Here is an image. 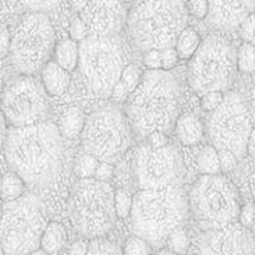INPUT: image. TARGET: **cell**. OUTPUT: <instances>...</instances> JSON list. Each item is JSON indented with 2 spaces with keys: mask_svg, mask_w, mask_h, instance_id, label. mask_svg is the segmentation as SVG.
I'll use <instances>...</instances> for the list:
<instances>
[{
  "mask_svg": "<svg viewBox=\"0 0 255 255\" xmlns=\"http://www.w3.org/2000/svg\"><path fill=\"white\" fill-rule=\"evenodd\" d=\"M3 149L11 170L32 187L51 185L63 171L65 147L53 123L9 128Z\"/></svg>",
  "mask_w": 255,
  "mask_h": 255,
  "instance_id": "cell-1",
  "label": "cell"
},
{
  "mask_svg": "<svg viewBox=\"0 0 255 255\" xmlns=\"http://www.w3.org/2000/svg\"><path fill=\"white\" fill-rule=\"evenodd\" d=\"M181 104L182 89L171 72L147 71L128 99V123L141 138L153 131L166 134L178 120Z\"/></svg>",
  "mask_w": 255,
  "mask_h": 255,
  "instance_id": "cell-2",
  "label": "cell"
},
{
  "mask_svg": "<svg viewBox=\"0 0 255 255\" xmlns=\"http://www.w3.org/2000/svg\"><path fill=\"white\" fill-rule=\"evenodd\" d=\"M189 199L181 187L139 190L133 195L130 226L133 235L158 249L186 221Z\"/></svg>",
  "mask_w": 255,
  "mask_h": 255,
  "instance_id": "cell-3",
  "label": "cell"
},
{
  "mask_svg": "<svg viewBox=\"0 0 255 255\" xmlns=\"http://www.w3.org/2000/svg\"><path fill=\"white\" fill-rule=\"evenodd\" d=\"M187 13L186 4L177 0L133 4L127 20L133 43L143 52L174 48L178 36L187 27Z\"/></svg>",
  "mask_w": 255,
  "mask_h": 255,
  "instance_id": "cell-4",
  "label": "cell"
},
{
  "mask_svg": "<svg viewBox=\"0 0 255 255\" xmlns=\"http://www.w3.org/2000/svg\"><path fill=\"white\" fill-rule=\"evenodd\" d=\"M127 65V52L117 36L89 35L79 44L77 67L96 97H111Z\"/></svg>",
  "mask_w": 255,
  "mask_h": 255,
  "instance_id": "cell-5",
  "label": "cell"
},
{
  "mask_svg": "<svg viewBox=\"0 0 255 255\" xmlns=\"http://www.w3.org/2000/svg\"><path fill=\"white\" fill-rule=\"evenodd\" d=\"M237 71V48L222 33H211L203 40L187 68V80L199 96L223 92L230 87Z\"/></svg>",
  "mask_w": 255,
  "mask_h": 255,
  "instance_id": "cell-6",
  "label": "cell"
},
{
  "mask_svg": "<svg viewBox=\"0 0 255 255\" xmlns=\"http://www.w3.org/2000/svg\"><path fill=\"white\" fill-rule=\"evenodd\" d=\"M68 214L73 226L85 238H101L115 225V190L108 182L80 179L72 187Z\"/></svg>",
  "mask_w": 255,
  "mask_h": 255,
  "instance_id": "cell-7",
  "label": "cell"
},
{
  "mask_svg": "<svg viewBox=\"0 0 255 255\" xmlns=\"http://www.w3.org/2000/svg\"><path fill=\"white\" fill-rule=\"evenodd\" d=\"M47 225V215L36 195L3 203L0 245L4 255H28L39 250Z\"/></svg>",
  "mask_w": 255,
  "mask_h": 255,
  "instance_id": "cell-8",
  "label": "cell"
},
{
  "mask_svg": "<svg viewBox=\"0 0 255 255\" xmlns=\"http://www.w3.org/2000/svg\"><path fill=\"white\" fill-rule=\"evenodd\" d=\"M189 209L201 229L213 231L235 223L242 207L234 183L217 174L198 178L191 189Z\"/></svg>",
  "mask_w": 255,
  "mask_h": 255,
  "instance_id": "cell-9",
  "label": "cell"
},
{
  "mask_svg": "<svg viewBox=\"0 0 255 255\" xmlns=\"http://www.w3.org/2000/svg\"><path fill=\"white\" fill-rule=\"evenodd\" d=\"M131 129L127 116L116 107L93 112L84 125L80 135L84 153L99 162H116L130 145Z\"/></svg>",
  "mask_w": 255,
  "mask_h": 255,
  "instance_id": "cell-10",
  "label": "cell"
},
{
  "mask_svg": "<svg viewBox=\"0 0 255 255\" xmlns=\"http://www.w3.org/2000/svg\"><path fill=\"white\" fill-rule=\"evenodd\" d=\"M55 29L43 12L24 17L13 32L9 48L11 63L21 76H32L43 69L55 51Z\"/></svg>",
  "mask_w": 255,
  "mask_h": 255,
  "instance_id": "cell-11",
  "label": "cell"
},
{
  "mask_svg": "<svg viewBox=\"0 0 255 255\" xmlns=\"http://www.w3.org/2000/svg\"><path fill=\"white\" fill-rule=\"evenodd\" d=\"M251 129L249 109L241 96L234 92L225 95L222 104L210 113L206 121L207 135L213 147L230 151L238 159L246 153Z\"/></svg>",
  "mask_w": 255,
  "mask_h": 255,
  "instance_id": "cell-12",
  "label": "cell"
},
{
  "mask_svg": "<svg viewBox=\"0 0 255 255\" xmlns=\"http://www.w3.org/2000/svg\"><path fill=\"white\" fill-rule=\"evenodd\" d=\"M131 169L139 190L179 187L185 177V163L174 145L153 149L143 143L134 150Z\"/></svg>",
  "mask_w": 255,
  "mask_h": 255,
  "instance_id": "cell-13",
  "label": "cell"
},
{
  "mask_svg": "<svg viewBox=\"0 0 255 255\" xmlns=\"http://www.w3.org/2000/svg\"><path fill=\"white\" fill-rule=\"evenodd\" d=\"M0 111L11 128L43 123L48 113V103L41 83L33 76H20L9 81L1 93Z\"/></svg>",
  "mask_w": 255,
  "mask_h": 255,
  "instance_id": "cell-14",
  "label": "cell"
},
{
  "mask_svg": "<svg viewBox=\"0 0 255 255\" xmlns=\"http://www.w3.org/2000/svg\"><path fill=\"white\" fill-rule=\"evenodd\" d=\"M199 255H255L254 237L237 222L207 231L199 243Z\"/></svg>",
  "mask_w": 255,
  "mask_h": 255,
  "instance_id": "cell-15",
  "label": "cell"
},
{
  "mask_svg": "<svg viewBox=\"0 0 255 255\" xmlns=\"http://www.w3.org/2000/svg\"><path fill=\"white\" fill-rule=\"evenodd\" d=\"M80 19L85 24L89 35L116 36L128 20L127 9L120 1H87L80 12Z\"/></svg>",
  "mask_w": 255,
  "mask_h": 255,
  "instance_id": "cell-16",
  "label": "cell"
},
{
  "mask_svg": "<svg viewBox=\"0 0 255 255\" xmlns=\"http://www.w3.org/2000/svg\"><path fill=\"white\" fill-rule=\"evenodd\" d=\"M254 1L239 0H215L209 1V12L205 17L209 27L219 31L239 29L243 20L254 13Z\"/></svg>",
  "mask_w": 255,
  "mask_h": 255,
  "instance_id": "cell-17",
  "label": "cell"
},
{
  "mask_svg": "<svg viewBox=\"0 0 255 255\" xmlns=\"http://www.w3.org/2000/svg\"><path fill=\"white\" fill-rule=\"evenodd\" d=\"M71 84V73L59 67L55 61H48L41 69V85L45 93L59 97Z\"/></svg>",
  "mask_w": 255,
  "mask_h": 255,
  "instance_id": "cell-18",
  "label": "cell"
},
{
  "mask_svg": "<svg viewBox=\"0 0 255 255\" xmlns=\"http://www.w3.org/2000/svg\"><path fill=\"white\" fill-rule=\"evenodd\" d=\"M84 125H85V115L84 112L77 107L68 108L60 116L57 129L61 135V138L75 139L79 138L83 133Z\"/></svg>",
  "mask_w": 255,
  "mask_h": 255,
  "instance_id": "cell-19",
  "label": "cell"
},
{
  "mask_svg": "<svg viewBox=\"0 0 255 255\" xmlns=\"http://www.w3.org/2000/svg\"><path fill=\"white\" fill-rule=\"evenodd\" d=\"M141 69L137 65H127L124 72L120 76L119 81L116 84L115 89L112 92V96L117 103H125L130 95L135 91V88L138 87L139 80H141Z\"/></svg>",
  "mask_w": 255,
  "mask_h": 255,
  "instance_id": "cell-20",
  "label": "cell"
},
{
  "mask_svg": "<svg viewBox=\"0 0 255 255\" xmlns=\"http://www.w3.org/2000/svg\"><path fill=\"white\" fill-rule=\"evenodd\" d=\"M175 134L185 146L195 145L202 139V123L194 115H185L178 117L175 123Z\"/></svg>",
  "mask_w": 255,
  "mask_h": 255,
  "instance_id": "cell-21",
  "label": "cell"
},
{
  "mask_svg": "<svg viewBox=\"0 0 255 255\" xmlns=\"http://www.w3.org/2000/svg\"><path fill=\"white\" fill-rule=\"evenodd\" d=\"M67 243V231L59 222H48L41 237L40 247L48 255H57Z\"/></svg>",
  "mask_w": 255,
  "mask_h": 255,
  "instance_id": "cell-22",
  "label": "cell"
},
{
  "mask_svg": "<svg viewBox=\"0 0 255 255\" xmlns=\"http://www.w3.org/2000/svg\"><path fill=\"white\" fill-rule=\"evenodd\" d=\"M55 63L71 73L79 65V44L71 39L61 40L55 47Z\"/></svg>",
  "mask_w": 255,
  "mask_h": 255,
  "instance_id": "cell-23",
  "label": "cell"
},
{
  "mask_svg": "<svg viewBox=\"0 0 255 255\" xmlns=\"http://www.w3.org/2000/svg\"><path fill=\"white\" fill-rule=\"evenodd\" d=\"M25 183L19 175L13 171H9L0 181V199L4 203L13 202L24 195Z\"/></svg>",
  "mask_w": 255,
  "mask_h": 255,
  "instance_id": "cell-24",
  "label": "cell"
},
{
  "mask_svg": "<svg viewBox=\"0 0 255 255\" xmlns=\"http://www.w3.org/2000/svg\"><path fill=\"white\" fill-rule=\"evenodd\" d=\"M199 45H201V37H199L198 32L195 31L194 28L186 27L178 36L174 48L178 53L179 59L189 60L194 56Z\"/></svg>",
  "mask_w": 255,
  "mask_h": 255,
  "instance_id": "cell-25",
  "label": "cell"
},
{
  "mask_svg": "<svg viewBox=\"0 0 255 255\" xmlns=\"http://www.w3.org/2000/svg\"><path fill=\"white\" fill-rule=\"evenodd\" d=\"M197 163L202 175H217L221 173L218 150L213 146L203 147L198 154Z\"/></svg>",
  "mask_w": 255,
  "mask_h": 255,
  "instance_id": "cell-26",
  "label": "cell"
},
{
  "mask_svg": "<svg viewBox=\"0 0 255 255\" xmlns=\"http://www.w3.org/2000/svg\"><path fill=\"white\" fill-rule=\"evenodd\" d=\"M237 68L243 73H255V47L242 43L237 49Z\"/></svg>",
  "mask_w": 255,
  "mask_h": 255,
  "instance_id": "cell-27",
  "label": "cell"
},
{
  "mask_svg": "<svg viewBox=\"0 0 255 255\" xmlns=\"http://www.w3.org/2000/svg\"><path fill=\"white\" fill-rule=\"evenodd\" d=\"M97 166H99V161L95 157L87 153H81L75 163V174L80 179H91L95 177Z\"/></svg>",
  "mask_w": 255,
  "mask_h": 255,
  "instance_id": "cell-28",
  "label": "cell"
},
{
  "mask_svg": "<svg viewBox=\"0 0 255 255\" xmlns=\"http://www.w3.org/2000/svg\"><path fill=\"white\" fill-rule=\"evenodd\" d=\"M167 250L177 255H185L186 251L189 250V237H187L186 231L183 230L182 227L175 229L166 241Z\"/></svg>",
  "mask_w": 255,
  "mask_h": 255,
  "instance_id": "cell-29",
  "label": "cell"
},
{
  "mask_svg": "<svg viewBox=\"0 0 255 255\" xmlns=\"http://www.w3.org/2000/svg\"><path fill=\"white\" fill-rule=\"evenodd\" d=\"M87 255H123V251L117 245L104 238L92 239L88 245Z\"/></svg>",
  "mask_w": 255,
  "mask_h": 255,
  "instance_id": "cell-30",
  "label": "cell"
},
{
  "mask_svg": "<svg viewBox=\"0 0 255 255\" xmlns=\"http://www.w3.org/2000/svg\"><path fill=\"white\" fill-rule=\"evenodd\" d=\"M153 249L146 241L138 238V237H130L127 239L124 245L123 255H151Z\"/></svg>",
  "mask_w": 255,
  "mask_h": 255,
  "instance_id": "cell-31",
  "label": "cell"
},
{
  "mask_svg": "<svg viewBox=\"0 0 255 255\" xmlns=\"http://www.w3.org/2000/svg\"><path fill=\"white\" fill-rule=\"evenodd\" d=\"M131 201L133 197L129 195L125 190L115 191V211L116 217L124 219L130 215Z\"/></svg>",
  "mask_w": 255,
  "mask_h": 255,
  "instance_id": "cell-32",
  "label": "cell"
},
{
  "mask_svg": "<svg viewBox=\"0 0 255 255\" xmlns=\"http://www.w3.org/2000/svg\"><path fill=\"white\" fill-rule=\"evenodd\" d=\"M223 92H209L206 95L202 96V99H201V107H202L203 111L209 112V113H213L215 109H218L219 105L222 104L223 101Z\"/></svg>",
  "mask_w": 255,
  "mask_h": 255,
  "instance_id": "cell-33",
  "label": "cell"
},
{
  "mask_svg": "<svg viewBox=\"0 0 255 255\" xmlns=\"http://www.w3.org/2000/svg\"><path fill=\"white\" fill-rule=\"evenodd\" d=\"M69 36H71L69 39L73 40L77 44H80L89 36V32H88L85 24L83 23V20L80 19L79 16L72 19L71 25H69Z\"/></svg>",
  "mask_w": 255,
  "mask_h": 255,
  "instance_id": "cell-34",
  "label": "cell"
},
{
  "mask_svg": "<svg viewBox=\"0 0 255 255\" xmlns=\"http://www.w3.org/2000/svg\"><path fill=\"white\" fill-rule=\"evenodd\" d=\"M241 36L245 40V43H251L254 41L255 37V13H251L243 20V23L239 27Z\"/></svg>",
  "mask_w": 255,
  "mask_h": 255,
  "instance_id": "cell-35",
  "label": "cell"
},
{
  "mask_svg": "<svg viewBox=\"0 0 255 255\" xmlns=\"http://www.w3.org/2000/svg\"><path fill=\"white\" fill-rule=\"evenodd\" d=\"M179 57L175 48H169L165 51H161V71L170 72V69L178 64Z\"/></svg>",
  "mask_w": 255,
  "mask_h": 255,
  "instance_id": "cell-36",
  "label": "cell"
},
{
  "mask_svg": "<svg viewBox=\"0 0 255 255\" xmlns=\"http://www.w3.org/2000/svg\"><path fill=\"white\" fill-rule=\"evenodd\" d=\"M186 4L187 12H190L191 15H194L198 19H205L209 12V1L206 0H193Z\"/></svg>",
  "mask_w": 255,
  "mask_h": 255,
  "instance_id": "cell-37",
  "label": "cell"
},
{
  "mask_svg": "<svg viewBox=\"0 0 255 255\" xmlns=\"http://www.w3.org/2000/svg\"><path fill=\"white\" fill-rule=\"evenodd\" d=\"M254 218H255V206L254 205H245V206L241 209V213H239V225L243 227H246L250 230L253 225H254Z\"/></svg>",
  "mask_w": 255,
  "mask_h": 255,
  "instance_id": "cell-38",
  "label": "cell"
},
{
  "mask_svg": "<svg viewBox=\"0 0 255 255\" xmlns=\"http://www.w3.org/2000/svg\"><path fill=\"white\" fill-rule=\"evenodd\" d=\"M218 158L219 165H221V171H229L231 169H234L237 162H238V158L233 153L227 150H218Z\"/></svg>",
  "mask_w": 255,
  "mask_h": 255,
  "instance_id": "cell-39",
  "label": "cell"
},
{
  "mask_svg": "<svg viewBox=\"0 0 255 255\" xmlns=\"http://www.w3.org/2000/svg\"><path fill=\"white\" fill-rule=\"evenodd\" d=\"M143 64L149 68V71H159L161 69V52L147 51L143 53Z\"/></svg>",
  "mask_w": 255,
  "mask_h": 255,
  "instance_id": "cell-40",
  "label": "cell"
},
{
  "mask_svg": "<svg viewBox=\"0 0 255 255\" xmlns=\"http://www.w3.org/2000/svg\"><path fill=\"white\" fill-rule=\"evenodd\" d=\"M147 145L153 149H161L169 145V138L162 131H153L147 135Z\"/></svg>",
  "mask_w": 255,
  "mask_h": 255,
  "instance_id": "cell-41",
  "label": "cell"
},
{
  "mask_svg": "<svg viewBox=\"0 0 255 255\" xmlns=\"http://www.w3.org/2000/svg\"><path fill=\"white\" fill-rule=\"evenodd\" d=\"M112 175H113V165L107 162H99L93 178L100 182H108L112 178Z\"/></svg>",
  "mask_w": 255,
  "mask_h": 255,
  "instance_id": "cell-42",
  "label": "cell"
},
{
  "mask_svg": "<svg viewBox=\"0 0 255 255\" xmlns=\"http://www.w3.org/2000/svg\"><path fill=\"white\" fill-rule=\"evenodd\" d=\"M11 48V33L7 27L0 28V57H4L9 53Z\"/></svg>",
  "mask_w": 255,
  "mask_h": 255,
  "instance_id": "cell-43",
  "label": "cell"
},
{
  "mask_svg": "<svg viewBox=\"0 0 255 255\" xmlns=\"http://www.w3.org/2000/svg\"><path fill=\"white\" fill-rule=\"evenodd\" d=\"M88 245L89 243L84 242V241H77L71 246L68 255H87Z\"/></svg>",
  "mask_w": 255,
  "mask_h": 255,
  "instance_id": "cell-44",
  "label": "cell"
},
{
  "mask_svg": "<svg viewBox=\"0 0 255 255\" xmlns=\"http://www.w3.org/2000/svg\"><path fill=\"white\" fill-rule=\"evenodd\" d=\"M246 151L251 157L255 158V128L251 129V133L249 135V139H247V145H246Z\"/></svg>",
  "mask_w": 255,
  "mask_h": 255,
  "instance_id": "cell-45",
  "label": "cell"
},
{
  "mask_svg": "<svg viewBox=\"0 0 255 255\" xmlns=\"http://www.w3.org/2000/svg\"><path fill=\"white\" fill-rule=\"evenodd\" d=\"M5 134H7V128H5V121H4V117L0 112V149L3 147L4 139H5Z\"/></svg>",
  "mask_w": 255,
  "mask_h": 255,
  "instance_id": "cell-46",
  "label": "cell"
},
{
  "mask_svg": "<svg viewBox=\"0 0 255 255\" xmlns=\"http://www.w3.org/2000/svg\"><path fill=\"white\" fill-rule=\"evenodd\" d=\"M72 5L76 8V11L81 12V9H83V8L87 5V1H80V3L79 1H73V3H72Z\"/></svg>",
  "mask_w": 255,
  "mask_h": 255,
  "instance_id": "cell-47",
  "label": "cell"
},
{
  "mask_svg": "<svg viewBox=\"0 0 255 255\" xmlns=\"http://www.w3.org/2000/svg\"><path fill=\"white\" fill-rule=\"evenodd\" d=\"M155 255H177V254H173V253H170L169 250H161L158 251Z\"/></svg>",
  "mask_w": 255,
  "mask_h": 255,
  "instance_id": "cell-48",
  "label": "cell"
},
{
  "mask_svg": "<svg viewBox=\"0 0 255 255\" xmlns=\"http://www.w3.org/2000/svg\"><path fill=\"white\" fill-rule=\"evenodd\" d=\"M28 255H48V254H45L41 249H39V250L33 251V253H31V254H28Z\"/></svg>",
  "mask_w": 255,
  "mask_h": 255,
  "instance_id": "cell-49",
  "label": "cell"
},
{
  "mask_svg": "<svg viewBox=\"0 0 255 255\" xmlns=\"http://www.w3.org/2000/svg\"><path fill=\"white\" fill-rule=\"evenodd\" d=\"M1 214H3V205L0 203V219H1Z\"/></svg>",
  "mask_w": 255,
  "mask_h": 255,
  "instance_id": "cell-50",
  "label": "cell"
},
{
  "mask_svg": "<svg viewBox=\"0 0 255 255\" xmlns=\"http://www.w3.org/2000/svg\"><path fill=\"white\" fill-rule=\"evenodd\" d=\"M0 255H4V253H3V249H1V245H0Z\"/></svg>",
  "mask_w": 255,
  "mask_h": 255,
  "instance_id": "cell-51",
  "label": "cell"
},
{
  "mask_svg": "<svg viewBox=\"0 0 255 255\" xmlns=\"http://www.w3.org/2000/svg\"><path fill=\"white\" fill-rule=\"evenodd\" d=\"M0 89H1V73H0Z\"/></svg>",
  "mask_w": 255,
  "mask_h": 255,
  "instance_id": "cell-52",
  "label": "cell"
},
{
  "mask_svg": "<svg viewBox=\"0 0 255 255\" xmlns=\"http://www.w3.org/2000/svg\"><path fill=\"white\" fill-rule=\"evenodd\" d=\"M253 229H254V234H255V218H254V225H253Z\"/></svg>",
  "mask_w": 255,
  "mask_h": 255,
  "instance_id": "cell-53",
  "label": "cell"
},
{
  "mask_svg": "<svg viewBox=\"0 0 255 255\" xmlns=\"http://www.w3.org/2000/svg\"><path fill=\"white\" fill-rule=\"evenodd\" d=\"M253 43H254V47H255V37H254V41H253Z\"/></svg>",
  "mask_w": 255,
  "mask_h": 255,
  "instance_id": "cell-54",
  "label": "cell"
}]
</instances>
